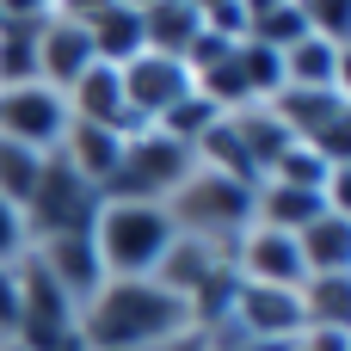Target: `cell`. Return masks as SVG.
Listing matches in <instances>:
<instances>
[{
	"instance_id": "6",
	"label": "cell",
	"mask_w": 351,
	"mask_h": 351,
	"mask_svg": "<svg viewBox=\"0 0 351 351\" xmlns=\"http://www.w3.org/2000/svg\"><path fill=\"white\" fill-rule=\"evenodd\" d=\"M12 278H19V346L25 351H49V346H62L68 333H74V321H80V308L56 290V278L31 259V247L12 259Z\"/></svg>"
},
{
	"instance_id": "10",
	"label": "cell",
	"mask_w": 351,
	"mask_h": 351,
	"mask_svg": "<svg viewBox=\"0 0 351 351\" xmlns=\"http://www.w3.org/2000/svg\"><path fill=\"white\" fill-rule=\"evenodd\" d=\"M31 259L56 278V290L74 302V308H86L93 302V290L105 284V265H99V253H93V234H56V241H31Z\"/></svg>"
},
{
	"instance_id": "31",
	"label": "cell",
	"mask_w": 351,
	"mask_h": 351,
	"mask_svg": "<svg viewBox=\"0 0 351 351\" xmlns=\"http://www.w3.org/2000/svg\"><path fill=\"white\" fill-rule=\"evenodd\" d=\"M296 351H351V327H308Z\"/></svg>"
},
{
	"instance_id": "33",
	"label": "cell",
	"mask_w": 351,
	"mask_h": 351,
	"mask_svg": "<svg viewBox=\"0 0 351 351\" xmlns=\"http://www.w3.org/2000/svg\"><path fill=\"white\" fill-rule=\"evenodd\" d=\"M0 351H25V346H19V339H0Z\"/></svg>"
},
{
	"instance_id": "9",
	"label": "cell",
	"mask_w": 351,
	"mask_h": 351,
	"mask_svg": "<svg viewBox=\"0 0 351 351\" xmlns=\"http://www.w3.org/2000/svg\"><path fill=\"white\" fill-rule=\"evenodd\" d=\"M117 80H123V105H130L142 123H160L179 99H191V68H185L179 56H154V49H142L136 62L117 68Z\"/></svg>"
},
{
	"instance_id": "36",
	"label": "cell",
	"mask_w": 351,
	"mask_h": 351,
	"mask_svg": "<svg viewBox=\"0 0 351 351\" xmlns=\"http://www.w3.org/2000/svg\"><path fill=\"white\" fill-rule=\"evenodd\" d=\"M0 25H6V19H0Z\"/></svg>"
},
{
	"instance_id": "32",
	"label": "cell",
	"mask_w": 351,
	"mask_h": 351,
	"mask_svg": "<svg viewBox=\"0 0 351 351\" xmlns=\"http://www.w3.org/2000/svg\"><path fill=\"white\" fill-rule=\"evenodd\" d=\"M99 6H111V0H49V12H56V19H74V25H86Z\"/></svg>"
},
{
	"instance_id": "26",
	"label": "cell",
	"mask_w": 351,
	"mask_h": 351,
	"mask_svg": "<svg viewBox=\"0 0 351 351\" xmlns=\"http://www.w3.org/2000/svg\"><path fill=\"white\" fill-rule=\"evenodd\" d=\"M308 37V25H302V12H296V0H284V6H271L265 19H253L247 25V43H259V49H290V43H302Z\"/></svg>"
},
{
	"instance_id": "21",
	"label": "cell",
	"mask_w": 351,
	"mask_h": 351,
	"mask_svg": "<svg viewBox=\"0 0 351 351\" xmlns=\"http://www.w3.org/2000/svg\"><path fill=\"white\" fill-rule=\"evenodd\" d=\"M37 25L43 19H6L0 25V86L37 80Z\"/></svg>"
},
{
	"instance_id": "3",
	"label": "cell",
	"mask_w": 351,
	"mask_h": 351,
	"mask_svg": "<svg viewBox=\"0 0 351 351\" xmlns=\"http://www.w3.org/2000/svg\"><path fill=\"white\" fill-rule=\"evenodd\" d=\"M253 191H259V185H241V179H222V173L191 167V173L179 179V191H173L160 210L173 216L179 234H197V241H210V247L228 253L234 234L253 222Z\"/></svg>"
},
{
	"instance_id": "20",
	"label": "cell",
	"mask_w": 351,
	"mask_h": 351,
	"mask_svg": "<svg viewBox=\"0 0 351 351\" xmlns=\"http://www.w3.org/2000/svg\"><path fill=\"white\" fill-rule=\"evenodd\" d=\"M228 123H234V136H241V148H247V160H253V173L265 179L271 173V160L296 142L278 117H271V105H241V111H228Z\"/></svg>"
},
{
	"instance_id": "22",
	"label": "cell",
	"mask_w": 351,
	"mask_h": 351,
	"mask_svg": "<svg viewBox=\"0 0 351 351\" xmlns=\"http://www.w3.org/2000/svg\"><path fill=\"white\" fill-rule=\"evenodd\" d=\"M302 321L308 327H351V271L302 284Z\"/></svg>"
},
{
	"instance_id": "11",
	"label": "cell",
	"mask_w": 351,
	"mask_h": 351,
	"mask_svg": "<svg viewBox=\"0 0 351 351\" xmlns=\"http://www.w3.org/2000/svg\"><path fill=\"white\" fill-rule=\"evenodd\" d=\"M93 62H99V56H93L86 25L43 12V25H37V80H43V86H56V93H68Z\"/></svg>"
},
{
	"instance_id": "12",
	"label": "cell",
	"mask_w": 351,
	"mask_h": 351,
	"mask_svg": "<svg viewBox=\"0 0 351 351\" xmlns=\"http://www.w3.org/2000/svg\"><path fill=\"white\" fill-rule=\"evenodd\" d=\"M222 265H228V253H222V247H210V241H197V234H179V241L160 253V265H154L148 278H154L167 296L191 302V296H197V290H204Z\"/></svg>"
},
{
	"instance_id": "17",
	"label": "cell",
	"mask_w": 351,
	"mask_h": 351,
	"mask_svg": "<svg viewBox=\"0 0 351 351\" xmlns=\"http://www.w3.org/2000/svg\"><path fill=\"white\" fill-rule=\"evenodd\" d=\"M197 31H204V6L197 0H148L142 6V43L154 56H179L185 62V49L197 43Z\"/></svg>"
},
{
	"instance_id": "18",
	"label": "cell",
	"mask_w": 351,
	"mask_h": 351,
	"mask_svg": "<svg viewBox=\"0 0 351 351\" xmlns=\"http://www.w3.org/2000/svg\"><path fill=\"white\" fill-rule=\"evenodd\" d=\"M86 37H93V56L105 62V68H123V62H136L148 43H142V12L136 6H99L93 19H86Z\"/></svg>"
},
{
	"instance_id": "15",
	"label": "cell",
	"mask_w": 351,
	"mask_h": 351,
	"mask_svg": "<svg viewBox=\"0 0 351 351\" xmlns=\"http://www.w3.org/2000/svg\"><path fill=\"white\" fill-rule=\"evenodd\" d=\"M327 216V197L321 191H302V185H278V179H259L253 191V222L259 228H278V234H302L308 222Z\"/></svg>"
},
{
	"instance_id": "8",
	"label": "cell",
	"mask_w": 351,
	"mask_h": 351,
	"mask_svg": "<svg viewBox=\"0 0 351 351\" xmlns=\"http://www.w3.org/2000/svg\"><path fill=\"white\" fill-rule=\"evenodd\" d=\"M228 271L241 284H271V290H302L308 271H302V253H296V234H278V228H259L247 222L228 247Z\"/></svg>"
},
{
	"instance_id": "13",
	"label": "cell",
	"mask_w": 351,
	"mask_h": 351,
	"mask_svg": "<svg viewBox=\"0 0 351 351\" xmlns=\"http://www.w3.org/2000/svg\"><path fill=\"white\" fill-rule=\"evenodd\" d=\"M56 154L105 197V185H111V173H117V160H123V136L105 130V123H74V117H68V136H62Z\"/></svg>"
},
{
	"instance_id": "14",
	"label": "cell",
	"mask_w": 351,
	"mask_h": 351,
	"mask_svg": "<svg viewBox=\"0 0 351 351\" xmlns=\"http://www.w3.org/2000/svg\"><path fill=\"white\" fill-rule=\"evenodd\" d=\"M265 105H271V117H278L296 142H315L327 123H339V117L351 111L346 93H315V86H278Z\"/></svg>"
},
{
	"instance_id": "2",
	"label": "cell",
	"mask_w": 351,
	"mask_h": 351,
	"mask_svg": "<svg viewBox=\"0 0 351 351\" xmlns=\"http://www.w3.org/2000/svg\"><path fill=\"white\" fill-rule=\"evenodd\" d=\"M173 241H179V228H173V216H167L160 204L99 197V216H93V253H99L105 278H148Z\"/></svg>"
},
{
	"instance_id": "28",
	"label": "cell",
	"mask_w": 351,
	"mask_h": 351,
	"mask_svg": "<svg viewBox=\"0 0 351 351\" xmlns=\"http://www.w3.org/2000/svg\"><path fill=\"white\" fill-rule=\"evenodd\" d=\"M302 25L327 43H346V25H351V0H296Z\"/></svg>"
},
{
	"instance_id": "34",
	"label": "cell",
	"mask_w": 351,
	"mask_h": 351,
	"mask_svg": "<svg viewBox=\"0 0 351 351\" xmlns=\"http://www.w3.org/2000/svg\"><path fill=\"white\" fill-rule=\"evenodd\" d=\"M117 6H136V12H142V6H148V0H117Z\"/></svg>"
},
{
	"instance_id": "16",
	"label": "cell",
	"mask_w": 351,
	"mask_h": 351,
	"mask_svg": "<svg viewBox=\"0 0 351 351\" xmlns=\"http://www.w3.org/2000/svg\"><path fill=\"white\" fill-rule=\"evenodd\" d=\"M284 86H315V93H346V43L302 37L284 49Z\"/></svg>"
},
{
	"instance_id": "30",
	"label": "cell",
	"mask_w": 351,
	"mask_h": 351,
	"mask_svg": "<svg viewBox=\"0 0 351 351\" xmlns=\"http://www.w3.org/2000/svg\"><path fill=\"white\" fill-rule=\"evenodd\" d=\"M19 333V278H12V265H0V339H12Z\"/></svg>"
},
{
	"instance_id": "23",
	"label": "cell",
	"mask_w": 351,
	"mask_h": 351,
	"mask_svg": "<svg viewBox=\"0 0 351 351\" xmlns=\"http://www.w3.org/2000/svg\"><path fill=\"white\" fill-rule=\"evenodd\" d=\"M234 68H241L253 105H265V99L284 86V56H278V49H259V43H247V37L234 43Z\"/></svg>"
},
{
	"instance_id": "29",
	"label": "cell",
	"mask_w": 351,
	"mask_h": 351,
	"mask_svg": "<svg viewBox=\"0 0 351 351\" xmlns=\"http://www.w3.org/2000/svg\"><path fill=\"white\" fill-rule=\"evenodd\" d=\"M25 247H31V234H25V210L0 197V265H12Z\"/></svg>"
},
{
	"instance_id": "19",
	"label": "cell",
	"mask_w": 351,
	"mask_h": 351,
	"mask_svg": "<svg viewBox=\"0 0 351 351\" xmlns=\"http://www.w3.org/2000/svg\"><path fill=\"white\" fill-rule=\"evenodd\" d=\"M296 253H302V271L308 278H333V271H351V216H321L296 234Z\"/></svg>"
},
{
	"instance_id": "25",
	"label": "cell",
	"mask_w": 351,
	"mask_h": 351,
	"mask_svg": "<svg viewBox=\"0 0 351 351\" xmlns=\"http://www.w3.org/2000/svg\"><path fill=\"white\" fill-rule=\"evenodd\" d=\"M43 160H49V154H31V148H19V142H0V197L25 210V197L37 191Z\"/></svg>"
},
{
	"instance_id": "1",
	"label": "cell",
	"mask_w": 351,
	"mask_h": 351,
	"mask_svg": "<svg viewBox=\"0 0 351 351\" xmlns=\"http://www.w3.org/2000/svg\"><path fill=\"white\" fill-rule=\"evenodd\" d=\"M74 333L86 351H160L197 327H191V308L167 296L154 278H105L80 308Z\"/></svg>"
},
{
	"instance_id": "5",
	"label": "cell",
	"mask_w": 351,
	"mask_h": 351,
	"mask_svg": "<svg viewBox=\"0 0 351 351\" xmlns=\"http://www.w3.org/2000/svg\"><path fill=\"white\" fill-rule=\"evenodd\" d=\"M93 216H99V191H93L62 154H49L43 173H37V191L25 197V234H31V241L93 234Z\"/></svg>"
},
{
	"instance_id": "27",
	"label": "cell",
	"mask_w": 351,
	"mask_h": 351,
	"mask_svg": "<svg viewBox=\"0 0 351 351\" xmlns=\"http://www.w3.org/2000/svg\"><path fill=\"white\" fill-rule=\"evenodd\" d=\"M216 117H222V111H216V105H210V99L191 86V99H179V105H173V111H167L154 130H160V136H173V142H185V148H197V136H204Z\"/></svg>"
},
{
	"instance_id": "35",
	"label": "cell",
	"mask_w": 351,
	"mask_h": 351,
	"mask_svg": "<svg viewBox=\"0 0 351 351\" xmlns=\"http://www.w3.org/2000/svg\"><path fill=\"white\" fill-rule=\"evenodd\" d=\"M204 351H222V346H210V339H204Z\"/></svg>"
},
{
	"instance_id": "24",
	"label": "cell",
	"mask_w": 351,
	"mask_h": 351,
	"mask_svg": "<svg viewBox=\"0 0 351 351\" xmlns=\"http://www.w3.org/2000/svg\"><path fill=\"white\" fill-rule=\"evenodd\" d=\"M265 179H278V185H302V191H321L327 197V179H333V160H321L308 142H290L278 160H271V173Z\"/></svg>"
},
{
	"instance_id": "7",
	"label": "cell",
	"mask_w": 351,
	"mask_h": 351,
	"mask_svg": "<svg viewBox=\"0 0 351 351\" xmlns=\"http://www.w3.org/2000/svg\"><path fill=\"white\" fill-rule=\"evenodd\" d=\"M68 136V99L43 80L31 86H0V142H19L31 154H56Z\"/></svg>"
},
{
	"instance_id": "4",
	"label": "cell",
	"mask_w": 351,
	"mask_h": 351,
	"mask_svg": "<svg viewBox=\"0 0 351 351\" xmlns=\"http://www.w3.org/2000/svg\"><path fill=\"white\" fill-rule=\"evenodd\" d=\"M191 167H197V160H191V148H185V142H173V136H160V130H142V136H130V142H123V160H117L111 185H105V197L167 204Z\"/></svg>"
}]
</instances>
